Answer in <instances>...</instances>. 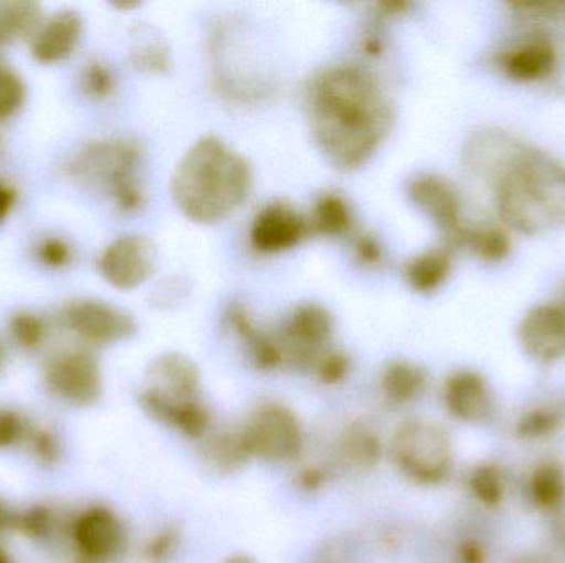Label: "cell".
<instances>
[{
	"mask_svg": "<svg viewBox=\"0 0 565 563\" xmlns=\"http://www.w3.org/2000/svg\"><path fill=\"white\" fill-rule=\"evenodd\" d=\"M309 128L334 167L354 171L371 159L394 124V106L367 69L334 66L309 83Z\"/></svg>",
	"mask_w": 565,
	"mask_h": 563,
	"instance_id": "obj_1",
	"label": "cell"
},
{
	"mask_svg": "<svg viewBox=\"0 0 565 563\" xmlns=\"http://www.w3.org/2000/svg\"><path fill=\"white\" fill-rule=\"evenodd\" d=\"M488 178L511 227L530 235L565 228L564 165L516 142Z\"/></svg>",
	"mask_w": 565,
	"mask_h": 563,
	"instance_id": "obj_2",
	"label": "cell"
},
{
	"mask_svg": "<svg viewBox=\"0 0 565 563\" xmlns=\"http://www.w3.org/2000/svg\"><path fill=\"white\" fill-rule=\"evenodd\" d=\"M252 169L221 139L209 136L192 145L174 178L172 197L195 224H217L247 201Z\"/></svg>",
	"mask_w": 565,
	"mask_h": 563,
	"instance_id": "obj_3",
	"label": "cell"
},
{
	"mask_svg": "<svg viewBox=\"0 0 565 563\" xmlns=\"http://www.w3.org/2000/svg\"><path fill=\"white\" fill-rule=\"evenodd\" d=\"M141 152L132 142L122 139L92 142L72 161V172L79 181L92 184L115 201L122 212L141 208V188L136 184V172Z\"/></svg>",
	"mask_w": 565,
	"mask_h": 563,
	"instance_id": "obj_4",
	"label": "cell"
},
{
	"mask_svg": "<svg viewBox=\"0 0 565 563\" xmlns=\"http://www.w3.org/2000/svg\"><path fill=\"white\" fill-rule=\"evenodd\" d=\"M391 455L395 466L417 485H438L451 472L454 450L444 429L425 420H407L394 432Z\"/></svg>",
	"mask_w": 565,
	"mask_h": 563,
	"instance_id": "obj_5",
	"label": "cell"
},
{
	"mask_svg": "<svg viewBox=\"0 0 565 563\" xmlns=\"http://www.w3.org/2000/svg\"><path fill=\"white\" fill-rule=\"evenodd\" d=\"M241 435L248 456L264 462H291L302 450L298 416L280 403L258 407Z\"/></svg>",
	"mask_w": 565,
	"mask_h": 563,
	"instance_id": "obj_6",
	"label": "cell"
},
{
	"mask_svg": "<svg viewBox=\"0 0 565 563\" xmlns=\"http://www.w3.org/2000/svg\"><path fill=\"white\" fill-rule=\"evenodd\" d=\"M70 333L92 346H109L135 336L136 323L128 313L95 297H75L60 311Z\"/></svg>",
	"mask_w": 565,
	"mask_h": 563,
	"instance_id": "obj_7",
	"label": "cell"
},
{
	"mask_svg": "<svg viewBox=\"0 0 565 563\" xmlns=\"http://www.w3.org/2000/svg\"><path fill=\"white\" fill-rule=\"evenodd\" d=\"M154 241L141 235L116 238L102 251L98 271L103 280L119 291H131L145 284L158 268Z\"/></svg>",
	"mask_w": 565,
	"mask_h": 563,
	"instance_id": "obj_8",
	"label": "cell"
},
{
	"mask_svg": "<svg viewBox=\"0 0 565 563\" xmlns=\"http://www.w3.org/2000/svg\"><path fill=\"white\" fill-rule=\"evenodd\" d=\"M45 386L56 399L70 405H93L103 390L98 360L86 350L58 354L46 366Z\"/></svg>",
	"mask_w": 565,
	"mask_h": 563,
	"instance_id": "obj_9",
	"label": "cell"
},
{
	"mask_svg": "<svg viewBox=\"0 0 565 563\" xmlns=\"http://www.w3.org/2000/svg\"><path fill=\"white\" fill-rule=\"evenodd\" d=\"M332 320L324 307L318 304H302L292 311L282 324L277 344L282 362L288 360L296 367L316 366L326 353L324 346L331 339Z\"/></svg>",
	"mask_w": 565,
	"mask_h": 563,
	"instance_id": "obj_10",
	"label": "cell"
},
{
	"mask_svg": "<svg viewBox=\"0 0 565 563\" xmlns=\"http://www.w3.org/2000/svg\"><path fill=\"white\" fill-rule=\"evenodd\" d=\"M122 528L109 509L89 508L79 516L73 526V541L79 559L86 563L113 561L121 551Z\"/></svg>",
	"mask_w": 565,
	"mask_h": 563,
	"instance_id": "obj_11",
	"label": "cell"
},
{
	"mask_svg": "<svg viewBox=\"0 0 565 563\" xmlns=\"http://www.w3.org/2000/svg\"><path fill=\"white\" fill-rule=\"evenodd\" d=\"M83 30L85 23L79 12L73 9L56 10L43 19L30 40V55L40 65L66 62L78 48Z\"/></svg>",
	"mask_w": 565,
	"mask_h": 563,
	"instance_id": "obj_12",
	"label": "cell"
},
{
	"mask_svg": "<svg viewBox=\"0 0 565 563\" xmlns=\"http://www.w3.org/2000/svg\"><path fill=\"white\" fill-rule=\"evenodd\" d=\"M408 197L428 215L431 220L437 221L448 238L457 241L463 227L460 225L461 202L457 188L437 174L415 175L408 182Z\"/></svg>",
	"mask_w": 565,
	"mask_h": 563,
	"instance_id": "obj_13",
	"label": "cell"
},
{
	"mask_svg": "<svg viewBox=\"0 0 565 563\" xmlns=\"http://www.w3.org/2000/svg\"><path fill=\"white\" fill-rule=\"evenodd\" d=\"M521 344L533 359L554 362L565 356V306L541 304L524 317Z\"/></svg>",
	"mask_w": 565,
	"mask_h": 563,
	"instance_id": "obj_14",
	"label": "cell"
},
{
	"mask_svg": "<svg viewBox=\"0 0 565 563\" xmlns=\"http://www.w3.org/2000/svg\"><path fill=\"white\" fill-rule=\"evenodd\" d=\"M308 230L305 218L285 202L267 205L252 224L250 238L260 253H280L298 245Z\"/></svg>",
	"mask_w": 565,
	"mask_h": 563,
	"instance_id": "obj_15",
	"label": "cell"
},
{
	"mask_svg": "<svg viewBox=\"0 0 565 563\" xmlns=\"http://www.w3.org/2000/svg\"><path fill=\"white\" fill-rule=\"evenodd\" d=\"M146 389L178 402L199 400L201 376L198 366L182 354H162L149 366Z\"/></svg>",
	"mask_w": 565,
	"mask_h": 563,
	"instance_id": "obj_16",
	"label": "cell"
},
{
	"mask_svg": "<svg viewBox=\"0 0 565 563\" xmlns=\"http://www.w3.org/2000/svg\"><path fill=\"white\" fill-rule=\"evenodd\" d=\"M139 402H141L142 410L152 420L178 430L188 439H204L211 429V413L199 400L178 402V400L164 399V397L145 389L139 397Z\"/></svg>",
	"mask_w": 565,
	"mask_h": 563,
	"instance_id": "obj_17",
	"label": "cell"
},
{
	"mask_svg": "<svg viewBox=\"0 0 565 563\" xmlns=\"http://www.w3.org/2000/svg\"><path fill=\"white\" fill-rule=\"evenodd\" d=\"M445 403L451 415L471 423L488 419L493 407L487 382L475 372H458L448 379Z\"/></svg>",
	"mask_w": 565,
	"mask_h": 563,
	"instance_id": "obj_18",
	"label": "cell"
},
{
	"mask_svg": "<svg viewBox=\"0 0 565 563\" xmlns=\"http://www.w3.org/2000/svg\"><path fill=\"white\" fill-rule=\"evenodd\" d=\"M556 55L547 42H530L507 53L503 69L516 82H536L553 72Z\"/></svg>",
	"mask_w": 565,
	"mask_h": 563,
	"instance_id": "obj_19",
	"label": "cell"
},
{
	"mask_svg": "<svg viewBox=\"0 0 565 563\" xmlns=\"http://www.w3.org/2000/svg\"><path fill=\"white\" fill-rule=\"evenodd\" d=\"M43 22L42 6L30 0L0 2V46L32 40Z\"/></svg>",
	"mask_w": 565,
	"mask_h": 563,
	"instance_id": "obj_20",
	"label": "cell"
},
{
	"mask_svg": "<svg viewBox=\"0 0 565 563\" xmlns=\"http://www.w3.org/2000/svg\"><path fill=\"white\" fill-rule=\"evenodd\" d=\"M228 321H231L232 327H234L238 337L244 340L248 354H250L252 360L258 369L275 370L281 366L282 356L277 340L271 339L267 334L260 333L242 307L232 306L228 310Z\"/></svg>",
	"mask_w": 565,
	"mask_h": 563,
	"instance_id": "obj_21",
	"label": "cell"
},
{
	"mask_svg": "<svg viewBox=\"0 0 565 563\" xmlns=\"http://www.w3.org/2000/svg\"><path fill=\"white\" fill-rule=\"evenodd\" d=\"M450 255L445 250H430L415 257L405 268L408 284L418 293L438 290L450 274Z\"/></svg>",
	"mask_w": 565,
	"mask_h": 563,
	"instance_id": "obj_22",
	"label": "cell"
},
{
	"mask_svg": "<svg viewBox=\"0 0 565 563\" xmlns=\"http://www.w3.org/2000/svg\"><path fill=\"white\" fill-rule=\"evenodd\" d=\"M427 377L420 367L408 362H394L384 370L381 389L391 402L408 403L424 392Z\"/></svg>",
	"mask_w": 565,
	"mask_h": 563,
	"instance_id": "obj_23",
	"label": "cell"
},
{
	"mask_svg": "<svg viewBox=\"0 0 565 563\" xmlns=\"http://www.w3.org/2000/svg\"><path fill=\"white\" fill-rule=\"evenodd\" d=\"M202 458L209 468L228 475V473L241 469L250 456L245 450L241 433L238 435L217 433V435L205 440L202 445Z\"/></svg>",
	"mask_w": 565,
	"mask_h": 563,
	"instance_id": "obj_24",
	"label": "cell"
},
{
	"mask_svg": "<svg viewBox=\"0 0 565 563\" xmlns=\"http://www.w3.org/2000/svg\"><path fill=\"white\" fill-rule=\"evenodd\" d=\"M351 210L338 195H322L312 208L309 225L316 234L339 237L351 228Z\"/></svg>",
	"mask_w": 565,
	"mask_h": 563,
	"instance_id": "obj_25",
	"label": "cell"
},
{
	"mask_svg": "<svg viewBox=\"0 0 565 563\" xmlns=\"http://www.w3.org/2000/svg\"><path fill=\"white\" fill-rule=\"evenodd\" d=\"M341 446L342 456L358 468H372L381 458V442L364 425L351 426L342 436Z\"/></svg>",
	"mask_w": 565,
	"mask_h": 563,
	"instance_id": "obj_26",
	"label": "cell"
},
{
	"mask_svg": "<svg viewBox=\"0 0 565 563\" xmlns=\"http://www.w3.org/2000/svg\"><path fill=\"white\" fill-rule=\"evenodd\" d=\"M131 59L142 72L166 73L171 66L166 43L149 29H139L132 39Z\"/></svg>",
	"mask_w": 565,
	"mask_h": 563,
	"instance_id": "obj_27",
	"label": "cell"
},
{
	"mask_svg": "<svg viewBox=\"0 0 565 563\" xmlns=\"http://www.w3.org/2000/svg\"><path fill=\"white\" fill-rule=\"evenodd\" d=\"M458 243H468L473 248L475 253L480 255L487 261H500L510 253V241L507 235L498 228H463Z\"/></svg>",
	"mask_w": 565,
	"mask_h": 563,
	"instance_id": "obj_28",
	"label": "cell"
},
{
	"mask_svg": "<svg viewBox=\"0 0 565 563\" xmlns=\"http://www.w3.org/2000/svg\"><path fill=\"white\" fill-rule=\"evenodd\" d=\"M565 479L563 469L556 465H546L537 469L531 481V495L540 508H556L563 501Z\"/></svg>",
	"mask_w": 565,
	"mask_h": 563,
	"instance_id": "obj_29",
	"label": "cell"
},
{
	"mask_svg": "<svg viewBox=\"0 0 565 563\" xmlns=\"http://www.w3.org/2000/svg\"><path fill=\"white\" fill-rule=\"evenodd\" d=\"M9 333L17 346L25 350H33L45 339V321L39 314L19 311L10 316Z\"/></svg>",
	"mask_w": 565,
	"mask_h": 563,
	"instance_id": "obj_30",
	"label": "cell"
},
{
	"mask_svg": "<svg viewBox=\"0 0 565 563\" xmlns=\"http://www.w3.org/2000/svg\"><path fill=\"white\" fill-rule=\"evenodd\" d=\"M26 86L22 76L9 66L0 65V121L13 118L22 109Z\"/></svg>",
	"mask_w": 565,
	"mask_h": 563,
	"instance_id": "obj_31",
	"label": "cell"
},
{
	"mask_svg": "<svg viewBox=\"0 0 565 563\" xmlns=\"http://www.w3.org/2000/svg\"><path fill=\"white\" fill-rule=\"evenodd\" d=\"M79 88L89 98H108L115 91V76L105 63L89 59L79 72Z\"/></svg>",
	"mask_w": 565,
	"mask_h": 563,
	"instance_id": "obj_32",
	"label": "cell"
},
{
	"mask_svg": "<svg viewBox=\"0 0 565 563\" xmlns=\"http://www.w3.org/2000/svg\"><path fill=\"white\" fill-rule=\"evenodd\" d=\"M473 495L487 506H497L503 498V483L500 473L493 466H480L470 478Z\"/></svg>",
	"mask_w": 565,
	"mask_h": 563,
	"instance_id": "obj_33",
	"label": "cell"
},
{
	"mask_svg": "<svg viewBox=\"0 0 565 563\" xmlns=\"http://www.w3.org/2000/svg\"><path fill=\"white\" fill-rule=\"evenodd\" d=\"M35 257L39 263L49 270H63L72 263L73 250L63 238L46 237L36 245Z\"/></svg>",
	"mask_w": 565,
	"mask_h": 563,
	"instance_id": "obj_34",
	"label": "cell"
},
{
	"mask_svg": "<svg viewBox=\"0 0 565 563\" xmlns=\"http://www.w3.org/2000/svg\"><path fill=\"white\" fill-rule=\"evenodd\" d=\"M316 376L321 380L322 383L341 382L349 372V359L341 353H324L319 357L318 362L315 366Z\"/></svg>",
	"mask_w": 565,
	"mask_h": 563,
	"instance_id": "obj_35",
	"label": "cell"
},
{
	"mask_svg": "<svg viewBox=\"0 0 565 563\" xmlns=\"http://www.w3.org/2000/svg\"><path fill=\"white\" fill-rule=\"evenodd\" d=\"M556 426V416L546 412H534L521 420L518 433L524 439H536L546 435Z\"/></svg>",
	"mask_w": 565,
	"mask_h": 563,
	"instance_id": "obj_36",
	"label": "cell"
},
{
	"mask_svg": "<svg viewBox=\"0 0 565 563\" xmlns=\"http://www.w3.org/2000/svg\"><path fill=\"white\" fill-rule=\"evenodd\" d=\"M22 435V422L12 412L0 410V448L12 445Z\"/></svg>",
	"mask_w": 565,
	"mask_h": 563,
	"instance_id": "obj_37",
	"label": "cell"
},
{
	"mask_svg": "<svg viewBox=\"0 0 565 563\" xmlns=\"http://www.w3.org/2000/svg\"><path fill=\"white\" fill-rule=\"evenodd\" d=\"M355 255H358L361 263L371 264V267L381 263V247L369 235H362V237L358 238V241H355Z\"/></svg>",
	"mask_w": 565,
	"mask_h": 563,
	"instance_id": "obj_38",
	"label": "cell"
},
{
	"mask_svg": "<svg viewBox=\"0 0 565 563\" xmlns=\"http://www.w3.org/2000/svg\"><path fill=\"white\" fill-rule=\"evenodd\" d=\"M20 526L26 534L43 535L50 528V515L43 509H35L22 519Z\"/></svg>",
	"mask_w": 565,
	"mask_h": 563,
	"instance_id": "obj_39",
	"label": "cell"
},
{
	"mask_svg": "<svg viewBox=\"0 0 565 563\" xmlns=\"http://www.w3.org/2000/svg\"><path fill=\"white\" fill-rule=\"evenodd\" d=\"M175 544V532H162L161 535L154 539L149 545L148 552L149 557L152 559H162L169 554V552L174 551Z\"/></svg>",
	"mask_w": 565,
	"mask_h": 563,
	"instance_id": "obj_40",
	"label": "cell"
},
{
	"mask_svg": "<svg viewBox=\"0 0 565 563\" xmlns=\"http://www.w3.org/2000/svg\"><path fill=\"white\" fill-rule=\"evenodd\" d=\"M298 485L305 491H316L324 485V473L319 472L318 468H306L301 475L298 476Z\"/></svg>",
	"mask_w": 565,
	"mask_h": 563,
	"instance_id": "obj_41",
	"label": "cell"
},
{
	"mask_svg": "<svg viewBox=\"0 0 565 563\" xmlns=\"http://www.w3.org/2000/svg\"><path fill=\"white\" fill-rule=\"evenodd\" d=\"M33 446H35L36 455L42 456V458L52 459L56 456V445L49 433H40V435H36Z\"/></svg>",
	"mask_w": 565,
	"mask_h": 563,
	"instance_id": "obj_42",
	"label": "cell"
},
{
	"mask_svg": "<svg viewBox=\"0 0 565 563\" xmlns=\"http://www.w3.org/2000/svg\"><path fill=\"white\" fill-rule=\"evenodd\" d=\"M15 201L17 195L13 188H10L9 185L0 184V224L9 217Z\"/></svg>",
	"mask_w": 565,
	"mask_h": 563,
	"instance_id": "obj_43",
	"label": "cell"
},
{
	"mask_svg": "<svg viewBox=\"0 0 565 563\" xmlns=\"http://www.w3.org/2000/svg\"><path fill=\"white\" fill-rule=\"evenodd\" d=\"M224 563H257L252 559L245 557V555H234V557L227 559Z\"/></svg>",
	"mask_w": 565,
	"mask_h": 563,
	"instance_id": "obj_44",
	"label": "cell"
},
{
	"mask_svg": "<svg viewBox=\"0 0 565 563\" xmlns=\"http://www.w3.org/2000/svg\"><path fill=\"white\" fill-rule=\"evenodd\" d=\"M3 519H6V516H3L2 502H0V526L3 524Z\"/></svg>",
	"mask_w": 565,
	"mask_h": 563,
	"instance_id": "obj_45",
	"label": "cell"
},
{
	"mask_svg": "<svg viewBox=\"0 0 565 563\" xmlns=\"http://www.w3.org/2000/svg\"><path fill=\"white\" fill-rule=\"evenodd\" d=\"M0 563H9V559L6 557L2 551H0Z\"/></svg>",
	"mask_w": 565,
	"mask_h": 563,
	"instance_id": "obj_46",
	"label": "cell"
},
{
	"mask_svg": "<svg viewBox=\"0 0 565 563\" xmlns=\"http://www.w3.org/2000/svg\"><path fill=\"white\" fill-rule=\"evenodd\" d=\"M2 357H3L2 347H0V366H2Z\"/></svg>",
	"mask_w": 565,
	"mask_h": 563,
	"instance_id": "obj_47",
	"label": "cell"
},
{
	"mask_svg": "<svg viewBox=\"0 0 565 563\" xmlns=\"http://www.w3.org/2000/svg\"><path fill=\"white\" fill-rule=\"evenodd\" d=\"M521 563H541V562L540 561L533 562V561H530V559H527L526 562H521Z\"/></svg>",
	"mask_w": 565,
	"mask_h": 563,
	"instance_id": "obj_48",
	"label": "cell"
}]
</instances>
